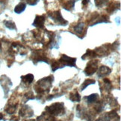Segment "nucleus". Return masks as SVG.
<instances>
[{
	"instance_id": "nucleus-24",
	"label": "nucleus",
	"mask_w": 121,
	"mask_h": 121,
	"mask_svg": "<svg viewBox=\"0 0 121 121\" xmlns=\"http://www.w3.org/2000/svg\"><path fill=\"white\" fill-rule=\"evenodd\" d=\"M27 121H35L34 120H27Z\"/></svg>"
},
{
	"instance_id": "nucleus-20",
	"label": "nucleus",
	"mask_w": 121,
	"mask_h": 121,
	"mask_svg": "<svg viewBox=\"0 0 121 121\" xmlns=\"http://www.w3.org/2000/svg\"><path fill=\"white\" fill-rule=\"evenodd\" d=\"M95 1V4L96 7L98 8H102V6H103L107 2V0H94Z\"/></svg>"
},
{
	"instance_id": "nucleus-17",
	"label": "nucleus",
	"mask_w": 121,
	"mask_h": 121,
	"mask_svg": "<svg viewBox=\"0 0 121 121\" xmlns=\"http://www.w3.org/2000/svg\"><path fill=\"white\" fill-rule=\"evenodd\" d=\"M117 2H112L108 5V8H107V11L109 12V13H112L115 10H117Z\"/></svg>"
},
{
	"instance_id": "nucleus-7",
	"label": "nucleus",
	"mask_w": 121,
	"mask_h": 121,
	"mask_svg": "<svg viewBox=\"0 0 121 121\" xmlns=\"http://www.w3.org/2000/svg\"><path fill=\"white\" fill-rule=\"evenodd\" d=\"M32 56L34 57V58L32 59L33 60V62L34 61H44L46 63H49L48 61L49 60L44 55L43 51H41V50H36L33 53V55H32Z\"/></svg>"
},
{
	"instance_id": "nucleus-18",
	"label": "nucleus",
	"mask_w": 121,
	"mask_h": 121,
	"mask_svg": "<svg viewBox=\"0 0 121 121\" xmlns=\"http://www.w3.org/2000/svg\"><path fill=\"white\" fill-rule=\"evenodd\" d=\"M98 94H91V96L87 97V100L88 102V103H93V102H95L97 99H98Z\"/></svg>"
},
{
	"instance_id": "nucleus-16",
	"label": "nucleus",
	"mask_w": 121,
	"mask_h": 121,
	"mask_svg": "<svg viewBox=\"0 0 121 121\" xmlns=\"http://www.w3.org/2000/svg\"><path fill=\"white\" fill-rule=\"evenodd\" d=\"M94 83H95V81L93 80V79H87V80H85V82H83V84L81 86V90L82 91L85 90L88 85H92V84H94Z\"/></svg>"
},
{
	"instance_id": "nucleus-3",
	"label": "nucleus",
	"mask_w": 121,
	"mask_h": 121,
	"mask_svg": "<svg viewBox=\"0 0 121 121\" xmlns=\"http://www.w3.org/2000/svg\"><path fill=\"white\" fill-rule=\"evenodd\" d=\"M46 111L51 115H60L64 113V106L63 103L57 102L51 105L49 107H46Z\"/></svg>"
},
{
	"instance_id": "nucleus-9",
	"label": "nucleus",
	"mask_w": 121,
	"mask_h": 121,
	"mask_svg": "<svg viewBox=\"0 0 121 121\" xmlns=\"http://www.w3.org/2000/svg\"><path fill=\"white\" fill-rule=\"evenodd\" d=\"M111 69L106 67V66H102L99 69V73H98V76L99 77H103L105 76L108 75V74L111 73Z\"/></svg>"
},
{
	"instance_id": "nucleus-6",
	"label": "nucleus",
	"mask_w": 121,
	"mask_h": 121,
	"mask_svg": "<svg viewBox=\"0 0 121 121\" xmlns=\"http://www.w3.org/2000/svg\"><path fill=\"white\" fill-rule=\"evenodd\" d=\"M74 33H75L77 36L79 37L80 38H82L86 34V27L85 25L83 22L78 23L76 26H74L73 28Z\"/></svg>"
},
{
	"instance_id": "nucleus-12",
	"label": "nucleus",
	"mask_w": 121,
	"mask_h": 121,
	"mask_svg": "<svg viewBox=\"0 0 121 121\" xmlns=\"http://www.w3.org/2000/svg\"><path fill=\"white\" fill-rule=\"evenodd\" d=\"M22 78V81L24 82V83H26V84H31L32 83L34 80V76L32 75V74H27L26 76H23L21 77Z\"/></svg>"
},
{
	"instance_id": "nucleus-13",
	"label": "nucleus",
	"mask_w": 121,
	"mask_h": 121,
	"mask_svg": "<svg viewBox=\"0 0 121 121\" xmlns=\"http://www.w3.org/2000/svg\"><path fill=\"white\" fill-rule=\"evenodd\" d=\"M69 99L72 102H80V95L78 94V93L76 91H75L69 94Z\"/></svg>"
},
{
	"instance_id": "nucleus-19",
	"label": "nucleus",
	"mask_w": 121,
	"mask_h": 121,
	"mask_svg": "<svg viewBox=\"0 0 121 121\" xmlns=\"http://www.w3.org/2000/svg\"><path fill=\"white\" fill-rule=\"evenodd\" d=\"M4 24H5V26H6L7 28H8L9 29H11V30L17 29L15 23L13 22V21H11V20H8V21H4Z\"/></svg>"
},
{
	"instance_id": "nucleus-4",
	"label": "nucleus",
	"mask_w": 121,
	"mask_h": 121,
	"mask_svg": "<svg viewBox=\"0 0 121 121\" xmlns=\"http://www.w3.org/2000/svg\"><path fill=\"white\" fill-rule=\"evenodd\" d=\"M49 17L52 19L55 23H57L59 26H66L68 22L64 19L60 11H57L55 12L49 13Z\"/></svg>"
},
{
	"instance_id": "nucleus-10",
	"label": "nucleus",
	"mask_w": 121,
	"mask_h": 121,
	"mask_svg": "<svg viewBox=\"0 0 121 121\" xmlns=\"http://www.w3.org/2000/svg\"><path fill=\"white\" fill-rule=\"evenodd\" d=\"M31 109H30L28 106H25L23 108H21V110L20 111V114L22 116V117H31L33 115V113H29V111H30Z\"/></svg>"
},
{
	"instance_id": "nucleus-23",
	"label": "nucleus",
	"mask_w": 121,
	"mask_h": 121,
	"mask_svg": "<svg viewBox=\"0 0 121 121\" xmlns=\"http://www.w3.org/2000/svg\"><path fill=\"white\" fill-rule=\"evenodd\" d=\"M2 119H3V115H2V114L0 113V120H2Z\"/></svg>"
},
{
	"instance_id": "nucleus-22",
	"label": "nucleus",
	"mask_w": 121,
	"mask_h": 121,
	"mask_svg": "<svg viewBox=\"0 0 121 121\" xmlns=\"http://www.w3.org/2000/svg\"><path fill=\"white\" fill-rule=\"evenodd\" d=\"M89 2V0H83L82 1V4L83 5H86V4Z\"/></svg>"
},
{
	"instance_id": "nucleus-21",
	"label": "nucleus",
	"mask_w": 121,
	"mask_h": 121,
	"mask_svg": "<svg viewBox=\"0 0 121 121\" xmlns=\"http://www.w3.org/2000/svg\"><path fill=\"white\" fill-rule=\"evenodd\" d=\"M39 0H26L28 4L29 5H35V4L38 2Z\"/></svg>"
},
{
	"instance_id": "nucleus-15",
	"label": "nucleus",
	"mask_w": 121,
	"mask_h": 121,
	"mask_svg": "<svg viewBox=\"0 0 121 121\" xmlns=\"http://www.w3.org/2000/svg\"><path fill=\"white\" fill-rule=\"evenodd\" d=\"M54 118L52 117V115H48V114H43L40 117H38V121H53Z\"/></svg>"
},
{
	"instance_id": "nucleus-2",
	"label": "nucleus",
	"mask_w": 121,
	"mask_h": 121,
	"mask_svg": "<svg viewBox=\"0 0 121 121\" xmlns=\"http://www.w3.org/2000/svg\"><path fill=\"white\" fill-rule=\"evenodd\" d=\"M52 77L51 78V77H47V78H43L42 80L40 81H38V83L36 84V87H35V90L37 91L38 93H42L44 91H49L48 90L49 89V87L52 85Z\"/></svg>"
},
{
	"instance_id": "nucleus-11",
	"label": "nucleus",
	"mask_w": 121,
	"mask_h": 121,
	"mask_svg": "<svg viewBox=\"0 0 121 121\" xmlns=\"http://www.w3.org/2000/svg\"><path fill=\"white\" fill-rule=\"evenodd\" d=\"M76 0H69L63 4V8L66 9L67 11H72L74 8V4H75Z\"/></svg>"
},
{
	"instance_id": "nucleus-8",
	"label": "nucleus",
	"mask_w": 121,
	"mask_h": 121,
	"mask_svg": "<svg viewBox=\"0 0 121 121\" xmlns=\"http://www.w3.org/2000/svg\"><path fill=\"white\" fill-rule=\"evenodd\" d=\"M45 20H46L45 15H40V16L37 15L33 22V26L37 28H39V29H43Z\"/></svg>"
},
{
	"instance_id": "nucleus-14",
	"label": "nucleus",
	"mask_w": 121,
	"mask_h": 121,
	"mask_svg": "<svg viewBox=\"0 0 121 121\" xmlns=\"http://www.w3.org/2000/svg\"><path fill=\"white\" fill-rule=\"evenodd\" d=\"M26 4L25 3H23V2H20L17 4V5L14 8V12L17 13H22V11H25V9H26Z\"/></svg>"
},
{
	"instance_id": "nucleus-5",
	"label": "nucleus",
	"mask_w": 121,
	"mask_h": 121,
	"mask_svg": "<svg viewBox=\"0 0 121 121\" xmlns=\"http://www.w3.org/2000/svg\"><path fill=\"white\" fill-rule=\"evenodd\" d=\"M98 69V61L96 60H91L85 69V73L87 76H91Z\"/></svg>"
},
{
	"instance_id": "nucleus-1",
	"label": "nucleus",
	"mask_w": 121,
	"mask_h": 121,
	"mask_svg": "<svg viewBox=\"0 0 121 121\" xmlns=\"http://www.w3.org/2000/svg\"><path fill=\"white\" fill-rule=\"evenodd\" d=\"M76 58H70L66 55H62L61 58L59 59L58 61H54L52 63V69L53 71H55L57 69L63 67L64 66L75 67L76 66Z\"/></svg>"
}]
</instances>
